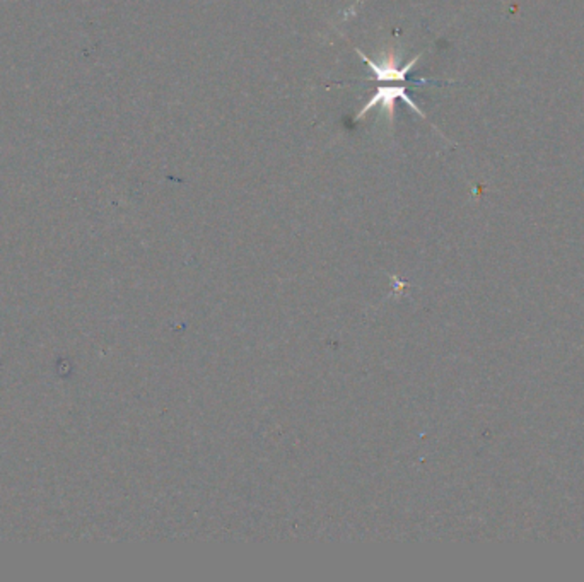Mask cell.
<instances>
[{"instance_id":"obj_1","label":"cell","mask_w":584,"mask_h":582,"mask_svg":"<svg viewBox=\"0 0 584 582\" xmlns=\"http://www.w3.org/2000/svg\"><path fill=\"white\" fill-rule=\"evenodd\" d=\"M388 86H379L376 89V92L372 94L370 98V101L366 105L362 106V109L355 115V122H359L361 118H364L370 111H371L374 106H381V109L387 113V117L389 118V122H393V117H395V103L397 100H404L419 117L424 118V111L417 106V103L408 96L405 92V86H395L397 83H385Z\"/></svg>"}]
</instances>
